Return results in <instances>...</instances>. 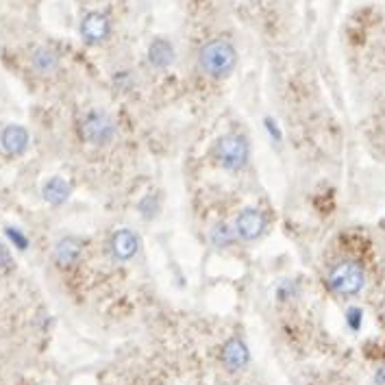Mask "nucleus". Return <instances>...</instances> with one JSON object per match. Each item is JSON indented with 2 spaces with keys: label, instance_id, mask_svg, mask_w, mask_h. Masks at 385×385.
Wrapping results in <instances>:
<instances>
[{
  "label": "nucleus",
  "instance_id": "obj_1",
  "mask_svg": "<svg viewBox=\"0 0 385 385\" xmlns=\"http://www.w3.org/2000/svg\"><path fill=\"white\" fill-rule=\"evenodd\" d=\"M237 51L227 37H213L198 51V65L211 79H227L235 70Z\"/></svg>",
  "mask_w": 385,
  "mask_h": 385
},
{
  "label": "nucleus",
  "instance_id": "obj_2",
  "mask_svg": "<svg viewBox=\"0 0 385 385\" xmlns=\"http://www.w3.org/2000/svg\"><path fill=\"white\" fill-rule=\"evenodd\" d=\"M368 283V274L364 270L362 263H357L353 259L340 261L329 270L327 274V285L333 294H338L342 298H353L364 292V287Z\"/></svg>",
  "mask_w": 385,
  "mask_h": 385
},
{
  "label": "nucleus",
  "instance_id": "obj_3",
  "mask_svg": "<svg viewBox=\"0 0 385 385\" xmlns=\"http://www.w3.org/2000/svg\"><path fill=\"white\" fill-rule=\"evenodd\" d=\"M213 159L225 172H242L251 159V144L239 133H225L213 144Z\"/></svg>",
  "mask_w": 385,
  "mask_h": 385
},
{
  "label": "nucleus",
  "instance_id": "obj_4",
  "mask_svg": "<svg viewBox=\"0 0 385 385\" xmlns=\"http://www.w3.org/2000/svg\"><path fill=\"white\" fill-rule=\"evenodd\" d=\"M81 137L91 146H109L118 137V125L107 111L91 109L81 120Z\"/></svg>",
  "mask_w": 385,
  "mask_h": 385
},
{
  "label": "nucleus",
  "instance_id": "obj_5",
  "mask_svg": "<svg viewBox=\"0 0 385 385\" xmlns=\"http://www.w3.org/2000/svg\"><path fill=\"white\" fill-rule=\"evenodd\" d=\"M235 237L242 242H257L268 231V215L259 207H244L231 222Z\"/></svg>",
  "mask_w": 385,
  "mask_h": 385
},
{
  "label": "nucleus",
  "instance_id": "obj_6",
  "mask_svg": "<svg viewBox=\"0 0 385 385\" xmlns=\"http://www.w3.org/2000/svg\"><path fill=\"white\" fill-rule=\"evenodd\" d=\"M141 248V239L137 235V231L129 229V227H120L115 231H111L109 239H107V253L109 259L118 261V263H129L139 255Z\"/></svg>",
  "mask_w": 385,
  "mask_h": 385
},
{
  "label": "nucleus",
  "instance_id": "obj_7",
  "mask_svg": "<svg viewBox=\"0 0 385 385\" xmlns=\"http://www.w3.org/2000/svg\"><path fill=\"white\" fill-rule=\"evenodd\" d=\"M220 364L231 374L246 370V366L251 364V351L246 342L242 338H237V335L229 338L220 348Z\"/></svg>",
  "mask_w": 385,
  "mask_h": 385
},
{
  "label": "nucleus",
  "instance_id": "obj_8",
  "mask_svg": "<svg viewBox=\"0 0 385 385\" xmlns=\"http://www.w3.org/2000/svg\"><path fill=\"white\" fill-rule=\"evenodd\" d=\"M111 33V22L103 11H89L81 20V37L85 44H101Z\"/></svg>",
  "mask_w": 385,
  "mask_h": 385
},
{
  "label": "nucleus",
  "instance_id": "obj_9",
  "mask_svg": "<svg viewBox=\"0 0 385 385\" xmlns=\"http://www.w3.org/2000/svg\"><path fill=\"white\" fill-rule=\"evenodd\" d=\"M29 141H31L29 131L20 125H9L3 129V133H0V146H3V151L7 155H13V157H20L27 153Z\"/></svg>",
  "mask_w": 385,
  "mask_h": 385
},
{
  "label": "nucleus",
  "instance_id": "obj_10",
  "mask_svg": "<svg viewBox=\"0 0 385 385\" xmlns=\"http://www.w3.org/2000/svg\"><path fill=\"white\" fill-rule=\"evenodd\" d=\"M81 255H83V242L79 237H72V235L61 237L53 248V259L61 268L75 266V263L81 259Z\"/></svg>",
  "mask_w": 385,
  "mask_h": 385
},
{
  "label": "nucleus",
  "instance_id": "obj_11",
  "mask_svg": "<svg viewBox=\"0 0 385 385\" xmlns=\"http://www.w3.org/2000/svg\"><path fill=\"white\" fill-rule=\"evenodd\" d=\"M42 198L51 207H61L72 198V185L63 177H51L42 185Z\"/></svg>",
  "mask_w": 385,
  "mask_h": 385
},
{
  "label": "nucleus",
  "instance_id": "obj_12",
  "mask_svg": "<svg viewBox=\"0 0 385 385\" xmlns=\"http://www.w3.org/2000/svg\"><path fill=\"white\" fill-rule=\"evenodd\" d=\"M149 63L157 70H165L175 63V46L165 37H155L149 46Z\"/></svg>",
  "mask_w": 385,
  "mask_h": 385
},
{
  "label": "nucleus",
  "instance_id": "obj_13",
  "mask_svg": "<svg viewBox=\"0 0 385 385\" xmlns=\"http://www.w3.org/2000/svg\"><path fill=\"white\" fill-rule=\"evenodd\" d=\"M31 63H33L35 72H39V75H53V72L59 70V55L53 51V48L39 46V48H35V51H33Z\"/></svg>",
  "mask_w": 385,
  "mask_h": 385
},
{
  "label": "nucleus",
  "instance_id": "obj_14",
  "mask_svg": "<svg viewBox=\"0 0 385 385\" xmlns=\"http://www.w3.org/2000/svg\"><path fill=\"white\" fill-rule=\"evenodd\" d=\"M207 239H209V244L213 248H229L237 237H235L233 225L227 222V220H220V222H215V225L209 227Z\"/></svg>",
  "mask_w": 385,
  "mask_h": 385
},
{
  "label": "nucleus",
  "instance_id": "obj_15",
  "mask_svg": "<svg viewBox=\"0 0 385 385\" xmlns=\"http://www.w3.org/2000/svg\"><path fill=\"white\" fill-rule=\"evenodd\" d=\"M5 235L11 239V242H13L20 251H27V248H29V237L24 235L20 229H15V227H7V229H5Z\"/></svg>",
  "mask_w": 385,
  "mask_h": 385
},
{
  "label": "nucleus",
  "instance_id": "obj_16",
  "mask_svg": "<svg viewBox=\"0 0 385 385\" xmlns=\"http://www.w3.org/2000/svg\"><path fill=\"white\" fill-rule=\"evenodd\" d=\"M346 318H348V322H351V327H353V329H359V322H362V311H359L357 307H351Z\"/></svg>",
  "mask_w": 385,
  "mask_h": 385
},
{
  "label": "nucleus",
  "instance_id": "obj_17",
  "mask_svg": "<svg viewBox=\"0 0 385 385\" xmlns=\"http://www.w3.org/2000/svg\"><path fill=\"white\" fill-rule=\"evenodd\" d=\"M11 253L7 251V246H3L0 244V270H5V268H9L11 266Z\"/></svg>",
  "mask_w": 385,
  "mask_h": 385
},
{
  "label": "nucleus",
  "instance_id": "obj_18",
  "mask_svg": "<svg viewBox=\"0 0 385 385\" xmlns=\"http://www.w3.org/2000/svg\"><path fill=\"white\" fill-rule=\"evenodd\" d=\"M263 125H266V129H270V133H272L274 139L281 137V131L277 129V125H274V120H272V118H266V120H263Z\"/></svg>",
  "mask_w": 385,
  "mask_h": 385
},
{
  "label": "nucleus",
  "instance_id": "obj_19",
  "mask_svg": "<svg viewBox=\"0 0 385 385\" xmlns=\"http://www.w3.org/2000/svg\"><path fill=\"white\" fill-rule=\"evenodd\" d=\"M374 385H385V364H381L374 372Z\"/></svg>",
  "mask_w": 385,
  "mask_h": 385
}]
</instances>
